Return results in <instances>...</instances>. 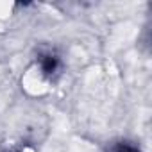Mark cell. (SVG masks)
Here are the masks:
<instances>
[{
    "label": "cell",
    "instance_id": "1",
    "mask_svg": "<svg viewBox=\"0 0 152 152\" xmlns=\"http://www.w3.org/2000/svg\"><path fill=\"white\" fill-rule=\"evenodd\" d=\"M116 152H138V150H136L134 147H129V145H125V147H120Z\"/></svg>",
    "mask_w": 152,
    "mask_h": 152
}]
</instances>
